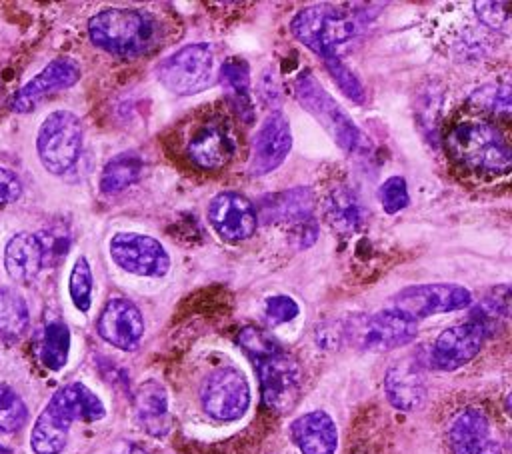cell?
Here are the masks:
<instances>
[{"label": "cell", "mask_w": 512, "mask_h": 454, "mask_svg": "<svg viewBox=\"0 0 512 454\" xmlns=\"http://www.w3.org/2000/svg\"><path fill=\"white\" fill-rule=\"evenodd\" d=\"M144 160L138 152H120L106 162L100 174V190L108 196L120 194L142 176Z\"/></svg>", "instance_id": "83f0119b"}, {"label": "cell", "mask_w": 512, "mask_h": 454, "mask_svg": "<svg viewBox=\"0 0 512 454\" xmlns=\"http://www.w3.org/2000/svg\"><path fill=\"white\" fill-rule=\"evenodd\" d=\"M94 46L108 54L134 58L152 52L162 40L160 20L138 8H104L88 20Z\"/></svg>", "instance_id": "6da1fadb"}, {"label": "cell", "mask_w": 512, "mask_h": 454, "mask_svg": "<svg viewBox=\"0 0 512 454\" xmlns=\"http://www.w3.org/2000/svg\"><path fill=\"white\" fill-rule=\"evenodd\" d=\"M204 412L220 422H232L246 414L250 406V386L246 376L234 366L212 370L200 386Z\"/></svg>", "instance_id": "ba28073f"}, {"label": "cell", "mask_w": 512, "mask_h": 454, "mask_svg": "<svg viewBox=\"0 0 512 454\" xmlns=\"http://www.w3.org/2000/svg\"><path fill=\"white\" fill-rule=\"evenodd\" d=\"M384 390L392 406L400 410H416L426 398V384L420 368L412 360L396 362L384 376Z\"/></svg>", "instance_id": "7402d4cb"}, {"label": "cell", "mask_w": 512, "mask_h": 454, "mask_svg": "<svg viewBox=\"0 0 512 454\" xmlns=\"http://www.w3.org/2000/svg\"><path fill=\"white\" fill-rule=\"evenodd\" d=\"M478 18L504 34L510 32V4L508 2H476L474 4Z\"/></svg>", "instance_id": "8d00e7d4"}, {"label": "cell", "mask_w": 512, "mask_h": 454, "mask_svg": "<svg viewBox=\"0 0 512 454\" xmlns=\"http://www.w3.org/2000/svg\"><path fill=\"white\" fill-rule=\"evenodd\" d=\"M314 198L304 186L270 194L260 200V214L264 222H306L312 216Z\"/></svg>", "instance_id": "cb8c5ba5"}, {"label": "cell", "mask_w": 512, "mask_h": 454, "mask_svg": "<svg viewBox=\"0 0 512 454\" xmlns=\"http://www.w3.org/2000/svg\"><path fill=\"white\" fill-rule=\"evenodd\" d=\"M134 412L140 428L146 434L154 438H164L170 432L172 420L168 410V394L158 380H146L136 388Z\"/></svg>", "instance_id": "ffe728a7"}, {"label": "cell", "mask_w": 512, "mask_h": 454, "mask_svg": "<svg viewBox=\"0 0 512 454\" xmlns=\"http://www.w3.org/2000/svg\"><path fill=\"white\" fill-rule=\"evenodd\" d=\"M188 160L200 170H222L236 156V138L224 118H208L198 124L186 142Z\"/></svg>", "instance_id": "7c38bea8"}, {"label": "cell", "mask_w": 512, "mask_h": 454, "mask_svg": "<svg viewBox=\"0 0 512 454\" xmlns=\"http://www.w3.org/2000/svg\"><path fill=\"white\" fill-rule=\"evenodd\" d=\"M156 76L174 94H198L210 88L216 80L214 52L202 42L186 44L158 64Z\"/></svg>", "instance_id": "52a82bcc"}, {"label": "cell", "mask_w": 512, "mask_h": 454, "mask_svg": "<svg viewBox=\"0 0 512 454\" xmlns=\"http://www.w3.org/2000/svg\"><path fill=\"white\" fill-rule=\"evenodd\" d=\"M448 154L464 168L482 174H506L512 164L502 130L486 118L456 120L446 132Z\"/></svg>", "instance_id": "7a4b0ae2"}, {"label": "cell", "mask_w": 512, "mask_h": 454, "mask_svg": "<svg viewBox=\"0 0 512 454\" xmlns=\"http://www.w3.org/2000/svg\"><path fill=\"white\" fill-rule=\"evenodd\" d=\"M482 104L488 106L494 114L506 116L510 112V86H496V90H490V98Z\"/></svg>", "instance_id": "ab89813d"}, {"label": "cell", "mask_w": 512, "mask_h": 454, "mask_svg": "<svg viewBox=\"0 0 512 454\" xmlns=\"http://www.w3.org/2000/svg\"><path fill=\"white\" fill-rule=\"evenodd\" d=\"M378 196H380V204L386 214H396V212L404 210L410 202L408 186L402 176H390L388 180H384Z\"/></svg>", "instance_id": "d590c367"}, {"label": "cell", "mask_w": 512, "mask_h": 454, "mask_svg": "<svg viewBox=\"0 0 512 454\" xmlns=\"http://www.w3.org/2000/svg\"><path fill=\"white\" fill-rule=\"evenodd\" d=\"M324 218L342 236L354 234L366 220V208L354 190L346 186L334 188L324 202Z\"/></svg>", "instance_id": "d4e9b609"}, {"label": "cell", "mask_w": 512, "mask_h": 454, "mask_svg": "<svg viewBox=\"0 0 512 454\" xmlns=\"http://www.w3.org/2000/svg\"><path fill=\"white\" fill-rule=\"evenodd\" d=\"M488 336L490 332L474 318L450 326L434 340L430 362L438 370H456L468 364L482 350Z\"/></svg>", "instance_id": "4fadbf2b"}, {"label": "cell", "mask_w": 512, "mask_h": 454, "mask_svg": "<svg viewBox=\"0 0 512 454\" xmlns=\"http://www.w3.org/2000/svg\"><path fill=\"white\" fill-rule=\"evenodd\" d=\"M452 454H502L488 416L478 408L460 410L448 424Z\"/></svg>", "instance_id": "ac0fdd59"}, {"label": "cell", "mask_w": 512, "mask_h": 454, "mask_svg": "<svg viewBox=\"0 0 512 454\" xmlns=\"http://www.w3.org/2000/svg\"><path fill=\"white\" fill-rule=\"evenodd\" d=\"M52 396L66 412H70L74 422H96L106 416L102 400L82 382H70L58 388Z\"/></svg>", "instance_id": "4316f807"}, {"label": "cell", "mask_w": 512, "mask_h": 454, "mask_svg": "<svg viewBox=\"0 0 512 454\" xmlns=\"http://www.w3.org/2000/svg\"><path fill=\"white\" fill-rule=\"evenodd\" d=\"M92 288H94V278H92V268L86 256H78L68 278V292L74 302V306L80 312H88L92 306Z\"/></svg>", "instance_id": "4dcf8cb0"}, {"label": "cell", "mask_w": 512, "mask_h": 454, "mask_svg": "<svg viewBox=\"0 0 512 454\" xmlns=\"http://www.w3.org/2000/svg\"><path fill=\"white\" fill-rule=\"evenodd\" d=\"M72 424V416L54 398H50L30 432V446L34 454H62Z\"/></svg>", "instance_id": "44dd1931"}, {"label": "cell", "mask_w": 512, "mask_h": 454, "mask_svg": "<svg viewBox=\"0 0 512 454\" xmlns=\"http://www.w3.org/2000/svg\"><path fill=\"white\" fill-rule=\"evenodd\" d=\"M0 454H12V450H10V448H6V446H2V444H0Z\"/></svg>", "instance_id": "60d3db41"}, {"label": "cell", "mask_w": 512, "mask_h": 454, "mask_svg": "<svg viewBox=\"0 0 512 454\" xmlns=\"http://www.w3.org/2000/svg\"><path fill=\"white\" fill-rule=\"evenodd\" d=\"M40 246H42V256H44V266H54L58 264L70 248V234L62 226H52L42 232H36Z\"/></svg>", "instance_id": "e575fe53"}, {"label": "cell", "mask_w": 512, "mask_h": 454, "mask_svg": "<svg viewBox=\"0 0 512 454\" xmlns=\"http://www.w3.org/2000/svg\"><path fill=\"white\" fill-rule=\"evenodd\" d=\"M70 354V330L64 322L52 320L44 326L40 344H38V358L40 362L52 370L58 372L66 366Z\"/></svg>", "instance_id": "f546056e"}, {"label": "cell", "mask_w": 512, "mask_h": 454, "mask_svg": "<svg viewBox=\"0 0 512 454\" xmlns=\"http://www.w3.org/2000/svg\"><path fill=\"white\" fill-rule=\"evenodd\" d=\"M30 324L24 298L12 288H0V342L6 346L22 340Z\"/></svg>", "instance_id": "f1b7e54d"}, {"label": "cell", "mask_w": 512, "mask_h": 454, "mask_svg": "<svg viewBox=\"0 0 512 454\" xmlns=\"http://www.w3.org/2000/svg\"><path fill=\"white\" fill-rule=\"evenodd\" d=\"M82 122L70 110L50 112L38 128L36 152L50 174L68 172L82 152Z\"/></svg>", "instance_id": "5b68a950"}, {"label": "cell", "mask_w": 512, "mask_h": 454, "mask_svg": "<svg viewBox=\"0 0 512 454\" xmlns=\"http://www.w3.org/2000/svg\"><path fill=\"white\" fill-rule=\"evenodd\" d=\"M470 302L472 292L468 288L448 282H430L402 288L398 294L392 296L390 308L400 310L402 314L418 322L420 318H428L432 314L466 308Z\"/></svg>", "instance_id": "30bf717a"}, {"label": "cell", "mask_w": 512, "mask_h": 454, "mask_svg": "<svg viewBox=\"0 0 512 454\" xmlns=\"http://www.w3.org/2000/svg\"><path fill=\"white\" fill-rule=\"evenodd\" d=\"M290 438L302 454H334L338 448V430L330 414L312 410L290 424Z\"/></svg>", "instance_id": "d6986e66"}, {"label": "cell", "mask_w": 512, "mask_h": 454, "mask_svg": "<svg viewBox=\"0 0 512 454\" xmlns=\"http://www.w3.org/2000/svg\"><path fill=\"white\" fill-rule=\"evenodd\" d=\"M28 408L24 400L6 384L0 382V432H16L26 424Z\"/></svg>", "instance_id": "1f68e13d"}, {"label": "cell", "mask_w": 512, "mask_h": 454, "mask_svg": "<svg viewBox=\"0 0 512 454\" xmlns=\"http://www.w3.org/2000/svg\"><path fill=\"white\" fill-rule=\"evenodd\" d=\"M20 196H22L20 178L12 170L0 166V206L16 202Z\"/></svg>", "instance_id": "f35d334b"}, {"label": "cell", "mask_w": 512, "mask_h": 454, "mask_svg": "<svg viewBox=\"0 0 512 454\" xmlns=\"http://www.w3.org/2000/svg\"><path fill=\"white\" fill-rule=\"evenodd\" d=\"M110 258L118 268L136 276L160 278L170 270L166 248L148 234L116 232L110 238Z\"/></svg>", "instance_id": "8fae6325"}, {"label": "cell", "mask_w": 512, "mask_h": 454, "mask_svg": "<svg viewBox=\"0 0 512 454\" xmlns=\"http://www.w3.org/2000/svg\"><path fill=\"white\" fill-rule=\"evenodd\" d=\"M296 100L306 112H310L322 128L334 138V142L346 150L356 152L362 144V132L354 120L344 112V108L324 90V86L308 70L300 72L294 82Z\"/></svg>", "instance_id": "277c9868"}, {"label": "cell", "mask_w": 512, "mask_h": 454, "mask_svg": "<svg viewBox=\"0 0 512 454\" xmlns=\"http://www.w3.org/2000/svg\"><path fill=\"white\" fill-rule=\"evenodd\" d=\"M80 66L74 58L60 56L48 62L32 80H28L12 98V110L18 114L32 112L48 96L74 86L80 80Z\"/></svg>", "instance_id": "2e32d148"}, {"label": "cell", "mask_w": 512, "mask_h": 454, "mask_svg": "<svg viewBox=\"0 0 512 454\" xmlns=\"http://www.w3.org/2000/svg\"><path fill=\"white\" fill-rule=\"evenodd\" d=\"M344 338L360 350H392L412 342L418 334V322L400 310L386 308L370 316L358 314L344 324Z\"/></svg>", "instance_id": "8992f818"}, {"label": "cell", "mask_w": 512, "mask_h": 454, "mask_svg": "<svg viewBox=\"0 0 512 454\" xmlns=\"http://www.w3.org/2000/svg\"><path fill=\"white\" fill-rule=\"evenodd\" d=\"M262 402L272 412L284 414L292 410L302 394V368L284 350L256 360Z\"/></svg>", "instance_id": "9c48e42d"}, {"label": "cell", "mask_w": 512, "mask_h": 454, "mask_svg": "<svg viewBox=\"0 0 512 454\" xmlns=\"http://www.w3.org/2000/svg\"><path fill=\"white\" fill-rule=\"evenodd\" d=\"M220 84L226 90L230 104L236 108L244 124L254 120V104L250 96V72L248 64L240 58H228L220 68Z\"/></svg>", "instance_id": "484cf974"}, {"label": "cell", "mask_w": 512, "mask_h": 454, "mask_svg": "<svg viewBox=\"0 0 512 454\" xmlns=\"http://www.w3.org/2000/svg\"><path fill=\"white\" fill-rule=\"evenodd\" d=\"M4 266L12 280L32 282L44 268L42 246L36 232L14 234L4 248Z\"/></svg>", "instance_id": "603a6c76"}, {"label": "cell", "mask_w": 512, "mask_h": 454, "mask_svg": "<svg viewBox=\"0 0 512 454\" xmlns=\"http://www.w3.org/2000/svg\"><path fill=\"white\" fill-rule=\"evenodd\" d=\"M208 220L222 240L236 244L256 232L258 212L244 194L220 192L208 204Z\"/></svg>", "instance_id": "9a60e30c"}, {"label": "cell", "mask_w": 512, "mask_h": 454, "mask_svg": "<svg viewBox=\"0 0 512 454\" xmlns=\"http://www.w3.org/2000/svg\"><path fill=\"white\" fill-rule=\"evenodd\" d=\"M96 330L108 344L120 350H134L144 336V318L134 302L114 296L104 304Z\"/></svg>", "instance_id": "e0dca14e"}, {"label": "cell", "mask_w": 512, "mask_h": 454, "mask_svg": "<svg viewBox=\"0 0 512 454\" xmlns=\"http://www.w3.org/2000/svg\"><path fill=\"white\" fill-rule=\"evenodd\" d=\"M324 64L328 68V72L332 74V78L336 80V84L340 86V90L354 100L356 104H364L366 100V92L364 86L360 84V80L354 76V72L338 58V54H330L324 58Z\"/></svg>", "instance_id": "d6a6232c"}, {"label": "cell", "mask_w": 512, "mask_h": 454, "mask_svg": "<svg viewBox=\"0 0 512 454\" xmlns=\"http://www.w3.org/2000/svg\"><path fill=\"white\" fill-rule=\"evenodd\" d=\"M292 34L314 54L326 58L354 38L358 22L352 12L334 4H314L296 12L290 22Z\"/></svg>", "instance_id": "3957f363"}, {"label": "cell", "mask_w": 512, "mask_h": 454, "mask_svg": "<svg viewBox=\"0 0 512 454\" xmlns=\"http://www.w3.org/2000/svg\"><path fill=\"white\" fill-rule=\"evenodd\" d=\"M292 148L290 122L282 112H270L252 140V152L248 160V172L252 176H264L274 172L288 156Z\"/></svg>", "instance_id": "5bb4252c"}, {"label": "cell", "mask_w": 512, "mask_h": 454, "mask_svg": "<svg viewBox=\"0 0 512 454\" xmlns=\"http://www.w3.org/2000/svg\"><path fill=\"white\" fill-rule=\"evenodd\" d=\"M298 312H300V308H298L296 300L286 296V294H278V296L266 298L264 314H266L268 324H272V326L286 324V322L294 320L298 316Z\"/></svg>", "instance_id": "74e56055"}, {"label": "cell", "mask_w": 512, "mask_h": 454, "mask_svg": "<svg viewBox=\"0 0 512 454\" xmlns=\"http://www.w3.org/2000/svg\"><path fill=\"white\" fill-rule=\"evenodd\" d=\"M238 344L254 358V362L282 350V346L266 330L256 328V326L242 328L238 334Z\"/></svg>", "instance_id": "836d02e7"}]
</instances>
